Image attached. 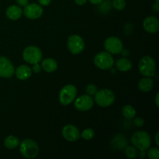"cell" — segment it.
Segmentation results:
<instances>
[{"instance_id":"cell-1","label":"cell","mask_w":159,"mask_h":159,"mask_svg":"<svg viewBox=\"0 0 159 159\" xmlns=\"http://www.w3.org/2000/svg\"><path fill=\"white\" fill-rule=\"evenodd\" d=\"M131 142L137 149L140 151L139 157L144 158L146 155V151L151 147L152 138L148 132L144 130H139L133 134L131 137Z\"/></svg>"},{"instance_id":"cell-2","label":"cell","mask_w":159,"mask_h":159,"mask_svg":"<svg viewBox=\"0 0 159 159\" xmlns=\"http://www.w3.org/2000/svg\"><path fill=\"white\" fill-rule=\"evenodd\" d=\"M20 152L24 158L28 159L34 158L39 154V146L35 141L26 138L20 143Z\"/></svg>"},{"instance_id":"cell-3","label":"cell","mask_w":159,"mask_h":159,"mask_svg":"<svg viewBox=\"0 0 159 159\" xmlns=\"http://www.w3.org/2000/svg\"><path fill=\"white\" fill-rule=\"evenodd\" d=\"M138 70L142 75L152 77L156 71V63L155 59L151 56H144L138 64Z\"/></svg>"},{"instance_id":"cell-4","label":"cell","mask_w":159,"mask_h":159,"mask_svg":"<svg viewBox=\"0 0 159 159\" xmlns=\"http://www.w3.org/2000/svg\"><path fill=\"white\" fill-rule=\"evenodd\" d=\"M94 96L95 102L101 107H110L115 101L114 93L109 89L98 90Z\"/></svg>"},{"instance_id":"cell-5","label":"cell","mask_w":159,"mask_h":159,"mask_svg":"<svg viewBox=\"0 0 159 159\" xmlns=\"http://www.w3.org/2000/svg\"><path fill=\"white\" fill-rule=\"evenodd\" d=\"M77 96V88L74 85L68 84L64 86L59 93V102L63 106H68L74 102Z\"/></svg>"},{"instance_id":"cell-6","label":"cell","mask_w":159,"mask_h":159,"mask_svg":"<svg viewBox=\"0 0 159 159\" xmlns=\"http://www.w3.org/2000/svg\"><path fill=\"white\" fill-rule=\"evenodd\" d=\"M42 51L37 46H28L23 50V58L26 63L30 65H35L41 61Z\"/></svg>"},{"instance_id":"cell-7","label":"cell","mask_w":159,"mask_h":159,"mask_svg":"<svg viewBox=\"0 0 159 159\" xmlns=\"http://www.w3.org/2000/svg\"><path fill=\"white\" fill-rule=\"evenodd\" d=\"M94 64L101 70H109L113 68L114 59L111 54L107 51H101L94 57Z\"/></svg>"},{"instance_id":"cell-8","label":"cell","mask_w":159,"mask_h":159,"mask_svg":"<svg viewBox=\"0 0 159 159\" xmlns=\"http://www.w3.org/2000/svg\"><path fill=\"white\" fill-rule=\"evenodd\" d=\"M67 46H68V51L72 54L76 55V54H81L84 51L85 42L82 37L78 34H73L68 37Z\"/></svg>"},{"instance_id":"cell-9","label":"cell","mask_w":159,"mask_h":159,"mask_svg":"<svg viewBox=\"0 0 159 159\" xmlns=\"http://www.w3.org/2000/svg\"><path fill=\"white\" fill-rule=\"evenodd\" d=\"M104 48L106 51L110 54H120L122 50L124 49V44L119 37H110L104 41Z\"/></svg>"},{"instance_id":"cell-10","label":"cell","mask_w":159,"mask_h":159,"mask_svg":"<svg viewBox=\"0 0 159 159\" xmlns=\"http://www.w3.org/2000/svg\"><path fill=\"white\" fill-rule=\"evenodd\" d=\"M75 108L81 112H86L91 110L94 105V101L90 96L82 95L75 99Z\"/></svg>"},{"instance_id":"cell-11","label":"cell","mask_w":159,"mask_h":159,"mask_svg":"<svg viewBox=\"0 0 159 159\" xmlns=\"http://www.w3.org/2000/svg\"><path fill=\"white\" fill-rule=\"evenodd\" d=\"M25 16L30 20H37L40 18L43 13V9L40 4L30 3L27 4L23 10Z\"/></svg>"},{"instance_id":"cell-12","label":"cell","mask_w":159,"mask_h":159,"mask_svg":"<svg viewBox=\"0 0 159 159\" xmlns=\"http://www.w3.org/2000/svg\"><path fill=\"white\" fill-rule=\"evenodd\" d=\"M15 73V68L9 58L0 56V77L4 79L11 78Z\"/></svg>"},{"instance_id":"cell-13","label":"cell","mask_w":159,"mask_h":159,"mask_svg":"<svg viewBox=\"0 0 159 159\" xmlns=\"http://www.w3.org/2000/svg\"><path fill=\"white\" fill-rule=\"evenodd\" d=\"M61 134L66 141L75 142L78 141L81 136L80 131L76 126L73 124H67L62 128Z\"/></svg>"},{"instance_id":"cell-14","label":"cell","mask_w":159,"mask_h":159,"mask_svg":"<svg viewBox=\"0 0 159 159\" xmlns=\"http://www.w3.org/2000/svg\"><path fill=\"white\" fill-rule=\"evenodd\" d=\"M143 27L147 33L155 34L159 30V20L153 16L146 17L143 22Z\"/></svg>"},{"instance_id":"cell-15","label":"cell","mask_w":159,"mask_h":159,"mask_svg":"<svg viewBox=\"0 0 159 159\" xmlns=\"http://www.w3.org/2000/svg\"><path fill=\"white\" fill-rule=\"evenodd\" d=\"M16 78L21 81L27 80L29 78H30L32 75V69L26 65H21L15 69V73Z\"/></svg>"},{"instance_id":"cell-16","label":"cell","mask_w":159,"mask_h":159,"mask_svg":"<svg viewBox=\"0 0 159 159\" xmlns=\"http://www.w3.org/2000/svg\"><path fill=\"white\" fill-rule=\"evenodd\" d=\"M6 15L9 20H17L21 18L22 15H23V9L20 6L12 5L6 9Z\"/></svg>"},{"instance_id":"cell-17","label":"cell","mask_w":159,"mask_h":159,"mask_svg":"<svg viewBox=\"0 0 159 159\" xmlns=\"http://www.w3.org/2000/svg\"><path fill=\"white\" fill-rule=\"evenodd\" d=\"M41 68L46 72L52 73L57 70V63L54 58L48 57V58L43 59L41 61Z\"/></svg>"},{"instance_id":"cell-18","label":"cell","mask_w":159,"mask_h":159,"mask_svg":"<svg viewBox=\"0 0 159 159\" xmlns=\"http://www.w3.org/2000/svg\"><path fill=\"white\" fill-rule=\"evenodd\" d=\"M154 81L151 77H144L138 82V89L143 93H148L153 89Z\"/></svg>"},{"instance_id":"cell-19","label":"cell","mask_w":159,"mask_h":159,"mask_svg":"<svg viewBox=\"0 0 159 159\" xmlns=\"http://www.w3.org/2000/svg\"><path fill=\"white\" fill-rule=\"evenodd\" d=\"M111 144L112 146L114 148L118 149V150H121V149H124L127 147V141L125 137L121 134H117L112 140Z\"/></svg>"},{"instance_id":"cell-20","label":"cell","mask_w":159,"mask_h":159,"mask_svg":"<svg viewBox=\"0 0 159 159\" xmlns=\"http://www.w3.org/2000/svg\"><path fill=\"white\" fill-rule=\"evenodd\" d=\"M116 67L121 72H127L131 69L132 63L128 58L124 57L117 60V61L116 62Z\"/></svg>"},{"instance_id":"cell-21","label":"cell","mask_w":159,"mask_h":159,"mask_svg":"<svg viewBox=\"0 0 159 159\" xmlns=\"http://www.w3.org/2000/svg\"><path fill=\"white\" fill-rule=\"evenodd\" d=\"M20 144V140L13 135H9L4 141V145L8 149H14Z\"/></svg>"},{"instance_id":"cell-22","label":"cell","mask_w":159,"mask_h":159,"mask_svg":"<svg viewBox=\"0 0 159 159\" xmlns=\"http://www.w3.org/2000/svg\"><path fill=\"white\" fill-rule=\"evenodd\" d=\"M136 110L130 105H126L122 109V115L125 119L132 120L136 116Z\"/></svg>"},{"instance_id":"cell-23","label":"cell","mask_w":159,"mask_h":159,"mask_svg":"<svg viewBox=\"0 0 159 159\" xmlns=\"http://www.w3.org/2000/svg\"><path fill=\"white\" fill-rule=\"evenodd\" d=\"M125 155L128 158H135L138 157V151L134 146H127L125 148Z\"/></svg>"},{"instance_id":"cell-24","label":"cell","mask_w":159,"mask_h":159,"mask_svg":"<svg viewBox=\"0 0 159 159\" xmlns=\"http://www.w3.org/2000/svg\"><path fill=\"white\" fill-rule=\"evenodd\" d=\"M81 136L85 141H90V140H92L94 138L95 131L93 129L87 128L82 131V133L81 134Z\"/></svg>"},{"instance_id":"cell-25","label":"cell","mask_w":159,"mask_h":159,"mask_svg":"<svg viewBox=\"0 0 159 159\" xmlns=\"http://www.w3.org/2000/svg\"><path fill=\"white\" fill-rule=\"evenodd\" d=\"M111 4L112 6L115 9H116L118 11H121L125 8L126 1L125 0H113Z\"/></svg>"},{"instance_id":"cell-26","label":"cell","mask_w":159,"mask_h":159,"mask_svg":"<svg viewBox=\"0 0 159 159\" xmlns=\"http://www.w3.org/2000/svg\"><path fill=\"white\" fill-rule=\"evenodd\" d=\"M147 155L150 159H158L159 158V150L158 148H149L148 149Z\"/></svg>"},{"instance_id":"cell-27","label":"cell","mask_w":159,"mask_h":159,"mask_svg":"<svg viewBox=\"0 0 159 159\" xmlns=\"http://www.w3.org/2000/svg\"><path fill=\"white\" fill-rule=\"evenodd\" d=\"M99 6H99V9H100V10H102V12H107L111 9L112 4L110 3V2L103 0V2L102 3H100Z\"/></svg>"},{"instance_id":"cell-28","label":"cell","mask_w":159,"mask_h":159,"mask_svg":"<svg viewBox=\"0 0 159 159\" xmlns=\"http://www.w3.org/2000/svg\"><path fill=\"white\" fill-rule=\"evenodd\" d=\"M85 90H86L87 94H88L89 96H94V95L96 94V92L98 91V89L97 87H96V85H94V84H89L86 86Z\"/></svg>"},{"instance_id":"cell-29","label":"cell","mask_w":159,"mask_h":159,"mask_svg":"<svg viewBox=\"0 0 159 159\" xmlns=\"http://www.w3.org/2000/svg\"><path fill=\"white\" fill-rule=\"evenodd\" d=\"M134 124L136 127H143L144 124V120L143 118L141 117H137L135 118L134 120Z\"/></svg>"},{"instance_id":"cell-30","label":"cell","mask_w":159,"mask_h":159,"mask_svg":"<svg viewBox=\"0 0 159 159\" xmlns=\"http://www.w3.org/2000/svg\"><path fill=\"white\" fill-rule=\"evenodd\" d=\"M16 1L20 7H25L26 5L29 4V0H16Z\"/></svg>"},{"instance_id":"cell-31","label":"cell","mask_w":159,"mask_h":159,"mask_svg":"<svg viewBox=\"0 0 159 159\" xmlns=\"http://www.w3.org/2000/svg\"><path fill=\"white\" fill-rule=\"evenodd\" d=\"M34 66H33V68H31L32 69V71H34V72L35 73H39L40 72V71H41V66H40L39 65V63L38 64H35V65H33Z\"/></svg>"},{"instance_id":"cell-32","label":"cell","mask_w":159,"mask_h":159,"mask_svg":"<svg viewBox=\"0 0 159 159\" xmlns=\"http://www.w3.org/2000/svg\"><path fill=\"white\" fill-rule=\"evenodd\" d=\"M37 1L41 6H47L51 2V0H37Z\"/></svg>"},{"instance_id":"cell-33","label":"cell","mask_w":159,"mask_h":159,"mask_svg":"<svg viewBox=\"0 0 159 159\" xmlns=\"http://www.w3.org/2000/svg\"><path fill=\"white\" fill-rule=\"evenodd\" d=\"M75 2L79 6H83L87 2V0H75Z\"/></svg>"},{"instance_id":"cell-34","label":"cell","mask_w":159,"mask_h":159,"mask_svg":"<svg viewBox=\"0 0 159 159\" xmlns=\"http://www.w3.org/2000/svg\"><path fill=\"white\" fill-rule=\"evenodd\" d=\"M89 1L93 5H99L103 2V0H89Z\"/></svg>"},{"instance_id":"cell-35","label":"cell","mask_w":159,"mask_h":159,"mask_svg":"<svg viewBox=\"0 0 159 159\" xmlns=\"http://www.w3.org/2000/svg\"><path fill=\"white\" fill-rule=\"evenodd\" d=\"M158 135H159V132L157 131L156 134H155V141L156 143V145L158 146L159 145V141H158Z\"/></svg>"},{"instance_id":"cell-36","label":"cell","mask_w":159,"mask_h":159,"mask_svg":"<svg viewBox=\"0 0 159 159\" xmlns=\"http://www.w3.org/2000/svg\"><path fill=\"white\" fill-rule=\"evenodd\" d=\"M158 99H159V93H157L156 96H155V104H156V107H159Z\"/></svg>"},{"instance_id":"cell-37","label":"cell","mask_w":159,"mask_h":159,"mask_svg":"<svg viewBox=\"0 0 159 159\" xmlns=\"http://www.w3.org/2000/svg\"><path fill=\"white\" fill-rule=\"evenodd\" d=\"M153 9H155V10L156 11V12H158V10H159V5H158V2H155V4L153 5Z\"/></svg>"},{"instance_id":"cell-38","label":"cell","mask_w":159,"mask_h":159,"mask_svg":"<svg viewBox=\"0 0 159 159\" xmlns=\"http://www.w3.org/2000/svg\"><path fill=\"white\" fill-rule=\"evenodd\" d=\"M155 2H159V0H155Z\"/></svg>"}]
</instances>
